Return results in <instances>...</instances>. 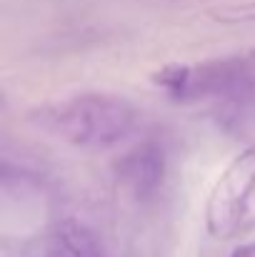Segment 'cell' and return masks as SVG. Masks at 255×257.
<instances>
[{
	"label": "cell",
	"mask_w": 255,
	"mask_h": 257,
	"mask_svg": "<svg viewBox=\"0 0 255 257\" xmlns=\"http://www.w3.org/2000/svg\"><path fill=\"white\" fill-rule=\"evenodd\" d=\"M28 120L73 148L105 150L133 133L138 110L115 92H75L30 110Z\"/></svg>",
	"instance_id": "1"
},
{
	"label": "cell",
	"mask_w": 255,
	"mask_h": 257,
	"mask_svg": "<svg viewBox=\"0 0 255 257\" xmlns=\"http://www.w3.org/2000/svg\"><path fill=\"white\" fill-rule=\"evenodd\" d=\"M205 227L218 240L255 227V143L235 155L215 180L205 202Z\"/></svg>",
	"instance_id": "2"
},
{
	"label": "cell",
	"mask_w": 255,
	"mask_h": 257,
	"mask_svg": "<svg viewBox=\"0 0 255 257\" xmlns=\"http://www.w3.org/2000/svg\"><path fill=\"white\" fill-rule=\"evenodd\" d=\"M50 257H105V250L88 225L65 220L50 237Z\"/></svg>",
	"instance_id": "3"
},
{
	"label": "cell",
	"mask_w": 255,
	"mask_h": 257,
	"mask_svg": "<svg viewBox=\"0 0 255 257\" xmlns=\"http://www.w3.org/2000/svg\"><path fill=\"white\" fill-rule=\"evenodd\" d=\"M163 172H165L163 150H158L153 145L138 148L125 160V177L133 182L135 192H148V190L158 187L163 182Z\"/></svg>",
	"instance_id": "4"
},
{
	"label": "cell",
	"mask_w": 255,
	"mask_h": 257,
	"mask_svg": "<svg viewBox=\"0 0 255 257\" xmlns=\"http://www.w3.org/2000/svg\"><path fill=\"white\" fill-rule=\"evenodd\" d=\"M220 23H253L255 20V0H245V3H235L230 8H223L213 15Z\"/></svg>",
	"instance_id": "5"
},
{
	"label": "cell",
	"mask_w": 255,
	"mask_h": 257,
	"mask_svg": "<svg viewBox=\"0 0 255 257\" xmlns=\"http://www.w3.org/2000/svg\"><path fill=\"white\" fill-rule=\"evenodd\" d=\"M230 257H255V240L253 242L240 245V247H235V252H233Z\"/></svg>",
	"instance_id": "6"
},
{
	"label": "cell",
	"mask_w": 255,
	"mask_h": 257,
	"mask_svg": "<svg viewBox=\"0 0 255 257\" xmlns=\"http://www.w3.org/2000/svg\"><path fill=\"white\" fill-rule=\"evenodd\" d=\"M245 58H248V60H255V48L250 50V53H248V55H245Z\"/></svg>",
	"instance_id": "7"
}]
</instances>
